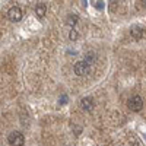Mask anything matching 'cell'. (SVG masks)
I'll use <instances>...</instances> for the list:
<instances>
[{"label": "cell", "mask_w": 146, "mask_h": 146, "mask_svg": "<svg viewBox=\"0 0 146 146\" xmlns=\"http://www.w3.org/2000/svg\"><path fill=\"white\" fill-rule=\"evenodd\" d=\"M127 105H129V110H131V111H135V113H139L140 110L143 108V100L140 98L139 95H135V96H131V98L129 100Z\"/></svg>", "instance_id": "cell-3"}, {"label": "cell", "mask_w": 146, "mask_h": 146, "mask_svg": "<svg viewBox=\"0 0 146 146\" xmlns=\"http://www.w3.org/2000/svg\"><path fill=\"white\" fill-rule=\"evenodd\" d=\"M130 35H131V38H133V40L139 41V40H142L143 36H145V29H143L142 27L135 25V27H131V28H130Z\"/></svg>", "instance_id": "cell-5"}, {"label": "cell", "mask_w": 146, "mask_h": 146, "mask_svg": "<svg viewBox=\"0 0 146 146\" xmlns=\"http://www.w3.org/2000/svg\"><path fill=\"white\" fill-rule=\"evenodd\" d=\"M22 16H23V13H22L21 7H18V6L10 7L9 12H7V18H9V21H12V22H19V21L22 19Z\"/></svg>", "instance_id": "cell-4"}, {"label": "cell", "mask_w": 146, "mask_h": 146, "mask_svg": "<svg viewBox=\"0 0 146 146\" xmlns=\"http://www.w3.org/2000/svg\"><path fill=\"white\" fill-rule=\"evenodd\" d=\"M80 107L85 110V111H91V110L95 107V102H94V100L91 98V96H86V98H82Z\"/></svg>", "instance_id": "cell-6"}, {"label": "cell", "mask_w": 146, "mask_h": 146, "mask_svg": "<svg viewBox=\"0 0 146 146\" xmlns=\"http://www.w3.org/2000/svg\"><path fill=\"white\" fill-rule=\"evenodd\" d=\"M78 22H79V16H78L76 13H70V15L67 16V19H66V23H67L69 27H72V28L75 27Z\"/></svg>", "instance_id": "cell-8"}, {"label": "cell", "mask_w": 146, "mask_h": 146, "mask_svg": "<svg viewBox=\"0 0 146 146\" xmlns=\"http://www.w3.org/2000/svg\"><path fill=\"white\" fill-rule=\"evenodd\" d=\"M140 3H142V6H145V7H146V0H140Z\"/></svg>", "instance_id": "cell-14"}, {"label": "cell", "mask_w": 146, "mask_h": 146, "mask_svg": "<svg viewBox=\"0 0 146 146\" xmlns=\"http://www.w3.org/2000/svg\"><path fill=\"white\" fill-rule=\"evenodd\" d=\"M35 13L38 18H44L47 15V5L45 3H38L35 6Z\"/></svg>", "instance_id": "cell-7"}, {"label": "cell", "mask_w": 146, "mask_h": 146, "mask_svg": "<svg viewBox=\"0 0 146 146\" xmlns=\"http://www.w3.org/2000/svg\"><path fill=\"white\" fill-rule=\"evenodd\" d=\"M108 9H110V12H114L118 9V3H117V0H110L108 2Z\"/></svg>", "instance_id": "cell-10"}, {"label": "cell", "mask_w": 146, "mask_h": 146, "mask_svg": "<svg viewBox=\"0 0 146 146\" xmlns=\"http://www.w3.org/2000/svg\"><path fill=\"white\" fill-rule=\"evenodd\" d=\"M7 142L10 146H23V143H25V137H23V135L21 131H12L9 133L7 136Z\"/></svg>", "instance_id": "cell-1"}, {"label": "cell", "mask_w": 146, "mask_h": 146, "mask_svg": "<svg viewBox=\"0 0 146 146\" xmlns=\"http://www.w3.org/2000/svg\"><path fill=\"white\" fill-rule=\"evenodd\" d=\"M85 60L89 63V64H94L95 62H96V54L95 53H92V51H89L86 56H85Z\"/></svg>", "instance_id": "cell-9"}, {"label": "cell", "mask_w": 146, "mask_h": 146, "mask_svg": "<svg viewBox=\"0 0 146 146\" xmlns=\"http://www.w3.org/2000/svg\"><path fill=\"white\" fill-rule=\"evenodd\" d=\"M89 70H91V64L86 62V60L78 62L75 66H73V72H75L78 76H85V75H88Z\"/></svg>", "instance_id": "cell-2"}, {"label": "cell", "mask_w": 146, "mask_h": 146, "mask_svg": "<svg viewBox=\"0 0 146 146\" xmlns=\"http://www.w3.org/2000/svg\"><path fill=\"white\" fill-rule=\"evenodd\" d=\"M94 6L98 7V10H102V9H104V2H102V0H95Z\"/></svg>", "instance_id": "cell-12"}, {"label": "cell", "mask_w": 146, "mask_h": 146, "mask_svg": "<svg viewBox=\"0 0 146 146\" xmlns=\"http://www.w3.org/2000/svg\"><path fill=\"white\" fill-rule=\"evenodd\" d=\"M58 101H60V104H66V102H67V96H66V95L60 96V100H58Z\"/></svg>", "instance_id": "cell-13"}, {"label": "cell", "mask_w": 146, "mask_h": 146, "mask_svg": "<svg viewBox=\"0 0 146 146\" xmlns=\"http://www.w3.org/2000/svg\"><path fill=\"white\" fill-rule=\"evenodd\" d=\"M78 38H79L78 31H76L75 28H72V29H70V32H69V40H70V41H76Z\"/></svg>", "instance_id": "cell-11"}]
</instances>
